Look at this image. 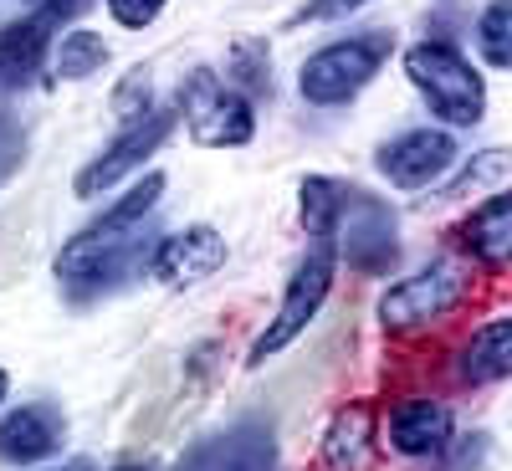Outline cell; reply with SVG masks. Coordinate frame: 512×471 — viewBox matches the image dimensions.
<instances>
[{"instance_id":"7c38bea8","label":"cell","mask_w":512,"mask_h":471,"mask_svg":"<svg viewBox=\"0 0 512 471\" xmlns=\"http://www.w3.org/2000/svg\"><path fill=\"white\" fill-rule=\"evenodd\" d=\"M451 164H456V144L441 134V128H415V134H400L395 144L379 149V169L400 190H420V185L441 180Z\"/></svg>"},{"instance_id":"9c48e42d","label":"cell","mask_w":512,"mask_h":471,"mask_svg":"<svg viewBox=\"0 0 512 471\" xmlns=\"http://www.w3.org/2000/svg\"><path fill=\"white\" fill-rule=\"evenodd\" d=\"M180 471H277L272 425H262V420H236L231 431L195 441V446L185 451Z\"/></svg>"},{"instance_id":"7402d4cb","label":"cell","mask_w":512,"mask_h":471,"mask_svg":"<svg viewBox=\"0 0 512 471\" xmlns=\"http://www.w3.org/2000/svg\"><path fill=\"white\" fill-rule=\"evenodd\" d=\"M113 113L123 118V123H139V118H149L154 108H149V72L144 67H134L123 82H118V93H113Z\"/></svg>"},{"instance_id":"83f0119b","label":"cell","mask_w":512,"mask_h":471,"mask_svg":"<svg viewBox=\"0 0 512 471\" xmlns=\"http://www.w3.org/2000/svg\"><path fill=\"white\" fill-rule=\"evenodd\" d=\"M118 471H144V466H118Z\"/></svg>"},{"instance_id":"3957f363","label":"cell","mask_w":512,"mask_h":471,"mask_svg":"<svg viewBox=\"0 0 512 471\" xmlns=\"http://www.w3.org/2000/svg\"><path fill=\"white\" fill-rule=\"evenodd\" d=\"M333 267H338V246H333V231H313V246H308V262L297 267V277L287 282V297H282V308L277 318L267 323V333L251 344V364H262L272 354H282L297 333H303L318 308H323V297L333 287Z\"/></svg>"},{"instance_id":"6da1fadb","label":"cell","mask_w":512,"mask_h":471,"mask_svg":"<svg viewBox=\"0 0 512 471\" xmlns=\"http://www.w3.org/2000/svg\"><path fill=\"white\" fill-rule=\"evenodd\" d=\"M333 246L344 251V262L364 277H384L400 256L395 241V210L374 200L369 190H354L338 180V205H333Z\"/></svg>"},{"instance_id":"e0dca14e","label":"cell","mask_w":512,"mask_h":471,"mask_svg":"<svg viewBox=\"0 0 512 471\" xmlns=\"http://www.w3.org/2000/svg\"><path fill=\"white\" fill-rule=\"evenodd\" d=\"M52 67H57V77H72V82L93 77V72L108 67V41L98 31H67L52 52Z\"/></svg>"},{"instance_id":"cb8c5ba5","label":"cell","mask_w":512,"mask_h":471,"mask_svg":"<svg viewBox=\"0 0 512 471\" xmlns=\"http://www.w3.org/2000/svg\"><path fill=\"white\" fill-rule=\"evenodd\" d=\"M108 11H113V21H123V26H149V21H159V11H164V0H108Z\"/></svg>"},{"instance_id":"ba28073f","label":"cell","mask_w":512,"mask_h":471,"mask_svg":"<svg viewBox=\"0 0 512 471\" xmlns=\"http://www.w3.org/2000/svg\"><path fill=\"white\" fill-rule=\"evenodd\" d=\"M169 134H175V108H154L149 118H139V123H128L123 134L108 144V154H98L88 169L77 175V195L82 200H93V195H103V190H113L128 169H139Z\"/></svg>"},{"instance_id":"4316f807","label":"cell","mask_w":512,"mask_h":471,"mask_svg":"<svg viewBox=\"0 0 512 471\" xmlns=\"http://www.w3.org/2000/svg\"><path fill=\"white\" fill-rule=\"evenodd\" d=\"M0 400H6V369H0Z\"/></svg>"},{"instance_id":"9a60e30c","label":"cell","mask_w":512,"mask_h":471,"mask_svg":"<svg viewBox=\"0 0 512 471\" xmlns=\"http://www.w3.org/2000/svg\"><path fill=\"white\" fill-rule=\"evenodd\" d=\"M461 241L472 246V256L487 267L512 262V190L492 195L482 210H472V221L461 226Z\"/></svg>"},{"instance_id":"4fadbf2b","label":"cell","mask_w":512,"mask_h":471,"mask_svg":"<svg viewBox=\"0 0 512 471\" xmlns=\"http://www.w3.org/2000/svg\"><path fill=\"white\" fill-rule=\"evenodd\" d=\"M390 441L405 456H441L451 446V410L441 400H405L390 415Z\"/></svg>"},{"instance_id":"2e32d148","label":"cell","mask_w":512,"mask_h":471,"mask_svg":"<svg viewBox=\"0 0 512 471\" xmlns=\"http://www.w3.org/2000/svg\"><path fill=\"white\" fill-rule=\"evenodd\" d=\"M456 374H461L466 384L507 379V374H512V318H497V323H487L482 333H472V344L461 349Z\"/></svg>"},{"instance_id":"603a6c76","label":"cell","mask_w":512,"mask_h":471,"mask_svg":"<svg viewBox=\"0 0 512 471\" xmlns=\"http://www.w3.org/2000/svg\"><path fill=\"white\" fill-rule=\"evenodd\" d=\"M21 159H26V128L11 113H0V185L21 169Z\"/></svg>"},{"instance_id":"5b68a950","label":"cell","mask_w":512,"mask_h":471,"mask_svg":"<svg viewBox=\"0 0 512 471\" xmlns=\"http://www.w3.org/2000/svg\"><path fill=\"white\" fill-rule=\"evenodd\" d=\"M180 108L190 118L195 144H205V149H236V144L251 139V128H256L246 93H236L231 82H221L216 72H205V67L185 82Z\"/></svg>"},{"instance_id":"484cf974","label":"cell","mask_w":512,"mask_h":471,"mask_svg":"<svg viewBox=\"0 0 512 471\" xmlns=\"http://www.w3.org/2000/svg\"><path fill=\"white\" fill-rule=\"evenodd\" d=\"M57 471H88V466H82V461H72V466H57Z\"/></svg>"},{"instance_id":"44dd1931","label":"cell","mask_w":512,"mask_h":471,"mask_svg":"<svg viewBox=\"0 0 512 471\" xmlns=\"http://www.w3.org/2000/svg\"><path fill=\"white\" fill-rule=\"evenodd\" d=\"M507 159H512L507 149H487V154H482L477 164H466V169H461V175H456V180H451V185H446V190H441L436 200H461V195H472V190H482L487 180H497L502 169H507Z\"/></svg>"},{"instance_id":"d6986e66","label":"cell","mask_w":512,"mask_h":471,"mask_svg":"<svg viewBox=\"0 0 512 471\" xmlns=\"http://www.w3.org/2000/svg\"><path fill=\"white\" fill-rule=\"evenodd\" d=\"M231 77V88L241 93H251V98H262V93H272V72H267V41H236L231 47V67H226Z\"/></svg>"},{"instance_id":"ffe728a7","label":"cell","mask_w":512,"mask_h":471,"mask_svg":"<svg viewBox=\"0 0 512 471\" xmlns=\"http://www.w3.org/2000/svg\"><path fill=\"white\" fill-rule=\"evenodd\" d=\"M477 41H482V57L492 67H512V0H492L477 21Z\"/></svg>"},{"instance_id":"7a4b0ae2","label":"cell","mask_w":512,"mask_h":471,"mask_svg":"<svg viewBox=\"0 0 512 471\" xmlns=\"http://www.w3.org/2000/svg\"><path fill=\"white\" fill-rule=\"evenodd\" d=\"M405 72L446 123H477L482 118V108H487L482 72H472V62L456 47H446V41H420V47H410Z\"/></svg>"},{"instance_id":"8fae6325","label":"cell","mask_w":512,"mask_h":471,"mask_svg":"<svg viewBox=\"0 0 512 471\" xmlns=\"http://www.w3.org/2000/svg\"><path fill=\"white\" fill-rule=\"evenodd\" d=\"M221 267H226V236L216 226H190L180 236H164L149 262V272L164 287H195L205 277H216Z\"/></svg>"},{"instance_id":"5bb4252c","label":"cell","mask_w":512,"mask_h":471,"mask_svg":"<svg viewBox=\"0 0 512 471\" xmlns=\"http://www.w3.org/2000/svg\"><path fill=\"white\" fill-rule=\"evenodd\" d=\"M57 441H62V420L47 405H26V410L0 420V456L6 461H21V466L41 461L57 451Z\"/></svg>"},{"instance_id":"ac0fdd59","label":"cell","mask_w":512,"mask_h":471,"mask_svg":"<svg viewBox=\"0 0 512 471\" xmlns=\"http://www.w3.org/2000/svg\"><path fill=\"white\" fill-rule=\"evenodd\" d=\"M364 446H369V410L364 405L338 410L333 415V431H328V466H338V471L359 466Z\"/></svg>"},{"instance_id":"52a82bcc","label":"cell","mask_w":512,"mask_h":471,"mask_svg":"<svg viewBox=\"0 0 512 471\" xmlns=\"http://www.w3.org/2000/svg\"><path fill=\"white\" fill-rule=\"evenodd\" d=\"M466 287H472V277H466L461 262H436V267H425V272H415V277H405V282H395L390 292H384L379 297V318H384V328L436 323V318H446L461 303Z\"/></svg>"},{"instance_id":"277c9868","label":"cell","mask_w":512,"mask_h":471,"mask_svg":"<svg viewBox=\"0 0 512 471\" xmlns=\"http://www.w3.org/2000/svg\"><path fill=\"white\" fill-rule=\"evenodd\" d=\"M395 52V36L390 31H369V36H349V41H333V47L313 52L303 62V77H297V88H303L308 103H344L354 98L364 82L384 67V57Z\"/></svg>"},{"instance_id":"d4e9b609","label":"cell","mask_w":512,"mask_h":471,"mask_svg":"<svg viewBox=\"0 0 512 471\" xmlns=\"http://www.w3.org/2000/svg\"><path fill=\"white\" fill-rule=\"evenodd\" d=\"M359 6H369V0H308V6L297 11L292 21H338V16H349Z\"/></svg>"},{"instance_id":"8992f818","label":"cell","mask_w":512,"mask_h":471,"mask_svg":"<svg viewBox=\"0 0 512 471\" xmlns=\"http://www.w3.org/2000/svg\"><path fill=\"white\" fill-rule=\"evenodd\" d=\"M149 236L154 231H123V236H93V231H82L62 246L57 256V277L72 282V287H108L128 272H139L144 262H154L149 256Z\"/></svg>"},{"instance_id":"30bf717a","label":"cell","mask_w":512,"mask_h":471,"mask_svg":"<svg viewBox=\"0 0 512 471\" xmlns=\"http://www.w3.org/2000/svg\"><path fill=\"white\" fill-rule=\"evenodd\" d=\"M88 6V0H41V6L31 16H21L16 26H6V36H0V72H6V82H26L36 72V62L47 57L52 36Z\"/></svg>"}]
</instances>
